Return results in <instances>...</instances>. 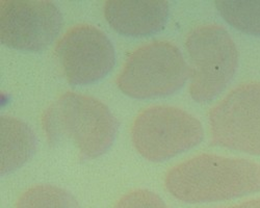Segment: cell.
<instances>
[{
  "label": "cell",
  "instance_id": "obj_1",
  "mask_svg": "<svg viewBox=\"0 0 260 208\" xmlns=\"http://www.w3.org/2000/svg\"><path fill=\"white\" fill-rule=\"evenodd\" d=\"M42 126L51 147L72 146L82 159H94L114 143L118 123L104 103L91 96L67 92L42 116Z\"/></svg>",
  "mask_w": 260,
  "mask_h": 208
},
{
  "label": "cell",
  "instance_id": "obj_2",
  "mask_svg": "<svg viewBox=\"0 0 260 208\" xmlns=\"http://www.w3.org/2000/svg\"><path fill=\"white\" fill-rule=\"evenodd\" d=\"M166 186L187 202L223 200L260 191V164L246 158L203 153L173 168Z\"/></svg>",
  "mask_w": 260,
  "mask_h": 208
},
{
  "label": "cell",
  "instance_id": "obj_3",
  "mask_svg": "<svg viewBox=\"0 0 260 208\" xmlns=\"http://www.w3.org/2000/svg\"><path fill=\"white\" fill-rule=\"evenodd\" d=\"M189 77L180 50L167 41L141 46L127 58L118 76V88L127 96L152 99L174 94Z\"/></svg>",
  "mask_w": 260,
  "mask_h": 208
},
{
  "label": "cell",
  "instance_id": "obj_4",
  "mask_svg": "<svg viewBox=\"0 0 260 208\" xmlns=\"http://www.w3.org/2000/svg\"><path fill=\"white\" fill-rule=\"evenodd\" d=\"M189 57V95L197 102H208L221 94L238 66V50L229 32L221 25L205 24L186 37Z\"/></svg>",
  "mask_w": 260,
  "mask_h": 208
},
{
  "label": "cell",
  "instance_id": "obj_5",
  "mask_svg": "<svg viewBox=\"0 0 260 208\" xmlns=\"http://www.w3.org/2000/svg\"><path fill=\"white\" fill-rule=\"evenodd\" d=\"M204 136L201 122L187 112L168 106L144 110L136 118L132 137L146 159L160 162L199 145Z\"/></svg>",
  "mask_w": 260,
  "mask_h": 208
},
{
  "label": "cell",
  "instance_id": "obj_6",
  "mask_svg": "<svg viewBox=\"0 0 260 208\" xmlns=\"http://www.w3.org/2000/svg\"><path fill=\"white\" fill-rule=\"evenodd\" d=\"M213 144L260 155V82L243 83L209 112Z\"/></svg>",
  "mask_w": 260,
  "mask_h": 208
},
{
  "label": "cell",
  "instance_id": "obj_7",
  "mask_svg": "<svg viewBox=\"0 0 260 208\" xmlns=\"http://www.w3.org/2000/svg\"><path fill=\"white\" fill-rule=\"evenodd\" d=\"M62 17L47 0H2L0 41L10 48L38 52L58 34Z\"/></svg>",
  "mask_w": 260,
  "mask_h": 208
},
{
  "label": "cell",
  "instance_id": "obj_8",
  "mask_svg": "<svg viewBox=\"0 0 260 208\" xmlns=\"http://www.w3.org/2000/svg\"><path fill=\"white\" fill-rule=\"evenodd\" d=\"M55 55L67 81L73 86L94 83L113 69L116 54L111 40L92 25H76L57 42Z\"/></svg>",
  "mask_w": 260,
  "mask_h": 208
},
{
  "label": "cell",
  "instance_id": "obj_9",
  "mask_svg": "<svg viewBox=\"0 0 260 208\" xmlns=\"http://www.w3.org/2000/svg\"><path fill=\"white\" fill-rule=\"evenodd\" d=\"M105 19L116 31L128 37H145L159 31L169 16L165 0H110Z\"/></svg>",
  "mask_w": 260,
  "mask_h": 208
},
{
  "label": "cell",
  "instance_id": "obj_10",
  "mask_svg": "<svg viewBox=\"0 0 260 208\" xmlns=\"http://www.w3.org/2000/svg\"><path fill=\"white\" fill-rule=\"evenodd\" d=\"M36 149V136L22 120L10 116L0 119V173H12L31 157Z\"/></svg>",
  "mask_w": 260,
  "mask_h": 208
},
{
  "label": "cell",
  "instance_id": "obj_11",
  "mask_svg": "<svg viewBox=\"0 0 260 208\" xmlns=\"http://www.w3.org/2000/svg\"><path fill=\"white\" fill-rule=\"evenodd\" d=\"M214 6L234 28L260 36V0H218Z\"/></svg>",
  "mask_w": 260,
  "mask_h": 208
},
{
  "label": "cell",
  "instance_id": "obj_12",
  "mask_svg": "<svg viewBox=\"0 0 260 208\" xmlns=\"http://www.w3.org/2000/svg\"><path fill=\"white\" fill-rule=\"evenodd\" d=\"M18 208H78L74 198L60 187L39 185L21 197Z\"/></svg>",
  "mask_w": 260,
  "mask_h": 208
},
{
  "label": "cell",
  "instance_id": "obj_13",
  "mask_svg": "<svg viewBox=\"0 0 260 208\" xmlns=\"http://www.w3.org/2000/svg\"><path fill=\"white\" fill-rule=\"evenodd\" d=\"M118 208H166V206L153 193L139 190L125 196Z\"/></svg>",
  "mask_w": 260,
  "mask_h": 208
}]
</instances>
